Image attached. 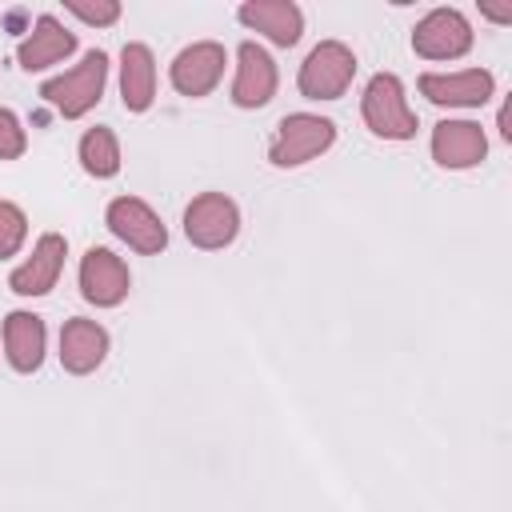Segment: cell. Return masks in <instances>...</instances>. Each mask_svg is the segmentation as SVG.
Segmentation results:
<instances>
[{
	"instance_id": "obj_1",
	"label": "cell",
	"mask_w": 512,
	"mask_h": 512,
	"mask_svg": "<svg viewBox=\"0 0 512 512\" xmlns=\"http://www.w3.org/2000/svg\"><path fill=\"white\" fill-rule=\"evenodd\" d=\"M104 84H108V52L92 48L84 52V60L52 80L40 84V100L52 104L64 120H80L84 112H92L104 96Z\"/></svg>"
},
{
	"instance_id": "obj_2",
	"label": "cell",
	"mask_w": 512,
	"mask_h": 512,
	"mask_svg": "<svg viewBox=\"0 0 512 512\" xmlns=\"http://www.w3.org/2000/svg\"><path fill=\"white\" fill-rule=\"evenodd\" d=\"M360 116H364L368 132L380 136V140H412L416 128H420L396 72H376L368 80V88L360 96Z\"/></svg>"
},
{
	"instance_id": "obj_3",
	"label": "cell",
	"mask_w": 512,
	"mask_h": 512,
	"mask_svg": "<svg viewBox=\"0 0 512 512\" xmlns=\"http://www.w3.org/2000/svg\"><path fill=\"white\" fill-rule=\"evenodd\" d=\"M336 144V124L316 112H288L276 124V136L268 144V160L276 168H300L316 156H324Z\"/></svg>"
},
{
	"instance_id": "obj_4",
	"label": "cell",
	"mask_w": 512,
	"mask_h": 512,
	"mask_svg": "<svg viewBox=\"0 0 512 512\" xmlns=\"http://www.w3.org/2000/svg\"><path fill=\"white\" fill-rule=\"evenodd\" d=\"M356 76V52L344 40H320L300 64V92L308 100H340Z\"/></svg>"
},
{
	"instance_id": "obj_5",
	"label": "cell",
	"mask_w": 512,
	"mask_h": 512,
	"mask_svg": "<svg viewBox=\"0 0 512 512\" xmlns=\"http://www.w3.org/2000/svg\"><path fill=\"white\" fill-rule=\"evenodd\" d=\"M236 232H240V208L224 192H200L184 208V236L204 252L228 248L236 240Z\"/></svg>"
},
{
	"instance_id": "obj_6",
	"label": "cell",
	"mask_w": 512,
	"mask_h": 512,
	"mask_svg": "<svg viewBox=\"0 0 512 512\" xmlns=\"http://www.w3.org/2000/svg\"><path fill=\"white\" fill-rule=\"evenodd\" d=\"M104 224L116 240H124L128 248L152 256V252H164L168 248V228L164 220L152 212V204H144L140 196H116L108 208H104Z\"/></svg>"
},
{
	"instance_id": "obj_7",
	"label": "cell",
	"mask_w": 512,
	"mask_h": 512,
	"mask_svg": "<svg viewBox=\"0 0 512 512\" xmlns=\"http://www.w3.org/2000/svg\"><path fill=\"white\" fill-rule=\"evenodd\" d=\"M472 48V24L460 8H432L412 28V52L424 60H460Z\"/></svg>"
},
{
	"instance_id": "obj_8",
	"label": "cell",
	"mask_w": 512,
	"mask_h": 512,
	"mask_svg": "<svg viewBox=\"0 0 512 512\" xmlns=\"http://www.w3.org/2000/svg\"><path fill=\"white\" fill-rule=\"evenodd\" d=\"M224 64H228L224 44H216V40H196V44H188V48L176 52V60L168 64V80H172V88H176L180 96L200 100V96H208V92L220 84Z\"/></svg>"
},
{
	"instance_id": "obj_9",
	"label": "cell",
	"mask_w": 512,
	"mask_h": 512,
	"mask_svg": "<svg viewBox=\"0 0 512 512\" xmlns=\"http://www.w3.org/2000/svg\"><path fill=\"white\" fill-rule=\"evenodd\" d=\"M132 288V272L128 264L112 252V248H88L80 256V296L96 308H116Z\"/></svg>"
},
{
	"instance_id": "obj_10",
	"label": "cell",
	"mask_w": 512,
	"mask_h": 512,
	"mask_svg": "<svg viewBox=\"0 0 512 512\" xmlns=\"http://www.w3.org/2000/svg\"><path fill=\"white\" fill-rule=\"evenodd\" d=\"M496 92V76L488 68H464V72H424L420 96H428L440 108H480Z\"/></svg>"
},
{
	"instance_id": "obj_11",
	"label": "cell",
	"mask_w": 512,
	"mask_h": 512,
	"mask_svg": "<svg viewBox=\"0 0 512 512\" xmlns=\"http://www.w3.org/2000/svg\"><path fill=\"white\" fill-rule=\"evenodd\" d=\"M280 72L276 60L268 56V48H260L256 40H244L236 48V80H232V104L236 108H264L276 96Z\"/></svg>"
},
{
	"instance_id": "obj_12",
	"label": "cell",
	"mask_w": 512,
	"mask_h": 512,
	"mask_svg": "<svg viewBox=\"0 0 512 512\" xmlns=\"http://www.w3.org/2000/svg\"><path fill=\"white\" fill-rule=\"evenodd\" d=\"M64 256H68V240H64L60 232H44V236L36 240L32 256H28L20 268H12L8 288H12L16 296H48V292L56 288L60 272H64Z\"/></svg>"
},
{
	"instance_id": "obj_13",
	"label": "cell",
	"mask_w": 512,
	"mask_h": 512,
	"mask_svg": "<svg viewBox=\"0 0 512 512\" xmlns=\"http://www.w3.org/2000/svg\"><path fill=\"white\" fill-rule=\"evenodd\" d=\"M484 156H488V136L476 120H440L432 128V160L440 168L464 172L476 168Z\"/></svg>"
},
{
	"instance_id": "obj_14",
	"label": "cell",
	"mask_w": 512,
	"mask_h": 512,
	"mask_svg": "<svg viewBox=\"0 0 512 512\" xmlns=\"http://www.w3.org/2000/svg\"><path fill=\"white\" fill-rule=\"evenodd\" d=\"M240 24L272 40L276 48H292L304 36V12L292 0H248L236 8Z\"/></svg>"
},
{
	"instance_id": "obj_15",
	"label": "cell",
	"mask_w": 512,
	"mask_h": 512,
	"mask_svg": "<svg viewBox=\"0 0 512 512\" xmlns=\"http://www.w3.org/2000/svg\"><path fill=\"white\" fill-rule=\"evenodd\" d=\"M108 356V328L88 320V316H72L60 328V364L72 376H88L104 364Z\"/></svg>"
},
{
	"instance_id": "obj_16",
	"label": "cell",
	"mask_w": 512,
	"mask_h": 512,
	"mask_svg": "<svg viewBox=\"0 0 512 512\" xmlns=\"http://www.w3.org/2000/svg\"><path fill=\"white\" fill-rule=\"evenodd\" d=\"M72 52H76V32H68L52 12H44V16H36L32 32L20 40L16 60H20L24 72H44V68L60 64Z\"/></svg>"
},
{
	"instance_id": "obj_17",
	"label": "cell",
	"mask_w": 512,
	"mask_h": 512,
	"mask_svg": "<svg viewBox=\"0 0 512 512\" xmlns=\"http://www.w3.org/2000/svg\"><path fill=\"white\" fill-rule=\"evenodd\" d=\"M120 100L124 112H148L156 100V56L140 40L124 44L120 52Z\"/></svg>"
},
{
	"instance_id": "obj_18",
	"label": "cell",
	"mask_w": 512,
	"mask_h": 512,
	"mask_svg": "<svg viewBox=\"0 0 512 512\" xmlns=\"http://www.w3.org/2000/svg\"><path fill=\"white\" fill-rule=\"evenodd\" d=\"M44 348H48V328L36 312H8L4 316V352L8 364L16 372H36L44 364Z\"/></svg>"
},
{
	"instance_id": "obj_19",
	"label": "cell",
	"mask_w": 512,
	"mask_h": 512,
	"mask_svg": "<svg viewBox=\"0 0 512 512\" xmlns=\"http://www.w3.org/2000/svg\"><path fill=\"white\" fill-rule=\"evenodd\" d=\"M76 156H80V168H84L88 176H96V180H112V176L120 172V140H116V132L104 128V124H96V128H88V132L80 136Z\"/></svg>"
},
{
	"instance_id": "obj_20",
	"label": "cell",
	"mask_w": 512,
	"mask_h": 512,
	"mask_svg": "<svg viewBox=\"0 0 512 512\" xmlns=\"http://www.w3.org/2000/svg\"><path fill=\"white\" fill-rule=\"evenodd\" d=\"M24 236H28V216H24V208L12 204V200H0V260L16 256L20 244H24Z\"/></svg>"
},
{
	"instance_id": "obj_21",
	"label": "cell",
	"mask_w": 512,
	"mask_h": 512,
	"mask_svg": "<svg viewBox=\"0 0 512 512\" xmlns=\"http://www.w3.org/2000/svg\"><path fill=\"white\" fill-rule=\"evenodd\" d=\"M64 8L84 20V24H96V28H108L120 20V4L116 0H64Z\"/></svg>"
},
{
	"instance_id": "obj_22",
	"label": "cell",
	"mask_w": 512,
	"mask_h": 512,
	"mask_svg": "<svg viewBox=\"0 0 512 512\" xmlns=\"http://www.w3.org/2000/svg\"><path fill=\"white\" fill-rule=\"evenodd\" d=\"M28 148V132L12 108H0V160H20Z\"/></svg>"
},
{
	"instance_id": "obj_23",
	"label": "cell",
	"mask_w": 512,
	"mask_h": 512,
	"mask_svg": "<svg viewBox=\"0 0 512 512\" xmlns=\"http://www.w3.org/2000/svg\"><path fill=\"white\" fill-rule=\"evenodd\" d=\"M496 124H500V136H504V140H512V104H504V108H500Z\"/></svg>"
},
{
	"instance_id": "obj_24",
	"label": "cell",
	"mask_w": 512,
	"mask_h": 512,
	"mask_svg": "<svg viewBox=\"0 0 512 512\" xmlns=\"http://www.w3.org/2000/svg\"><path fill=\"white\" fill-rule=\"evenodd\" d=\"M480 16H488V20H496V24H508V20H512V8H480Z\"/></svg>"
}]
</instances>
